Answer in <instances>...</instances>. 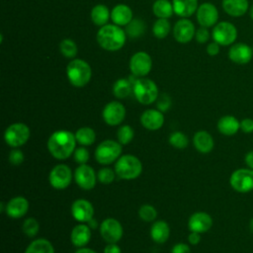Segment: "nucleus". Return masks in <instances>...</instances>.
I'll return each mask as SVG.
<instances>
[{
	"label": "nucleus",
	"mask_w": 253,
	"mask_h": 253,
	"mask_svg": "<svg viewBox=\"0 0 253 253\" xmlns=\"http://www.w3.org/2000/svg\"><path fill=\"white\" fill-rule=\"evenodd\" d=\"M75 134L59 129L51 133L47 140V149L52 157L58 160H64L71 156L76 146Z\"/></svg>",
	"instance_id": "obj_1"
},
{
	"label": "nucleus",
	"mask_w": 253,
	"mask_h": 253,
	"mask_svg": "<svg viewBox=\"0 0 253 253\" xmlns=\"http://www.w3.org/2000/svg\"><path fill=\"white\" fill-rule=\"evenodd\" d=\"M96 40L103 49L108 51H117L125 45L126 34L120 26L107 24L100 27L96 35Z\"/></svg>",
	"instance_id": "obj_2"
},
{
	"label": "nucleus",
	"mask_w": 253,
	"mask_h": 253,
	"mask_svg": "<svg viewBox=\"0 0 253 253\" xmlns=\"http://www.w3.org/2000/svg\"><path fill=\"white\" fill-rule=\"evenodd\" d=\"M66 75L72 86L81 88L89 83L92 76V69L84 59L73 58L66 66Z\"/></svg>",
	"instance_id": "obj_3"
},
{
	"label": "nucleus",
	"mask_w": 253,
	"mask_h": 253,
	"mask_svg": "<svg viewBox=\"0 0 253 253\" xmlns=\"http://www.w3.org/2000/svg\"><path fill=\"white\" fill-rule=\"evenodd\" d=\"M115 172L117 176L123 180H133L141 174L142 164L134 155H121L116 161Z\"/></svg>",
	"instance_id": "obj_4"
},
{
	"label": "nucleus",
	"mask_w": 253,
	"mask_h": 253,
	"mask_svg": "<svg viewBox=\"0 0 253 253\" xmlns=\"http://www.w3.org/2000/svg\"><path fill=\"white\" fill-rule=\"evenodd\" d=\"M132 92L135 99L142 105H150L158 98V87L148 78H137L132 84Z\"/></svg>",
	"instance_id": "obj_5"
},
{
	"label": "nucleus",
	"mask_w": 253,
	"mask_h": 253,
	"mask_svg": "<svg viewBox=\"0 0 253 253\" xmlns=\"http://www.w3.org/2000/svg\"><path fill=\"white\" fill-rule=\"evenodd\" d=\"M122 144L113 139L103 140L95 149V159L98 163L109 165L117 161L122 154Z\"/></svg>",
	"instance_id": "obj_6"
},
{
	"label": "nucleus",
	"mask_w": 253,
	"mask_h": 253,
	"mask_svg": "<svg viewBox=\"0 0 253 253\" xmlns=\"http://www.w3.org/2000/svg\"><path fill=\"white\" fill-rule=\"evenodd\" d=\"M31 130L27 125L23 123H15L6 128L4 132V140L9 146L18 148L29 140Z\"/></svg>",
	"instance_id": "obj_7"
},
{
	"label": "nucleus",
	"mask_w": 253,
	"mask_h": 253,
	"mask_svg": "<svg viewBox=\"0 0 253 253\" xmlns=\"http://www.w3.org/2000/svg\"><path fill=\"white\" fill-rule=\"evenodd\" d=\"M211 37L212 40L219 45H231L235 42L237 39V29L232 23L227 21H221L213 26Z\"/></svg>",
	"instance_id": "obj_8"
},
{
	"label": "nucleus",
	"mask_w": 253,
	"mask_h": 253,
	"mask_svg": "<svg viewBox=\"0 0 253 253\" xmlns=\"http://www.w3.org/2000/svg\"><path fill=\"white\" fill-rule=\"evenodd\" d=\"M229 184L238 193L251 192L253 190V170L248 167L234 170L229 177Z\"/></svg>",
	"instance_id": "obj_9"
},
{
	"label": "nucleus",
	"mask_w": 253,
	"mask_h": 253,
	"mask_svg": "<svg viewBox=\"0 0 253 253\" xmlns=\"http://www.w3.org/2000/svg\"><path fill=\"white\" fill-rule=\"evenodd\" d=\"M152 68L151 56L145 51H137L129 59V70L132 75L140 78L146 76Z\"/></svg>",
	"instance_id": "obj_10"
},
{
	"label": "nucleus",
	"mask_w": 253,
	"mask_h": 253,
	"mask_svg": "<svg viewBox=\"0 0 253 253\" xmlns=\"http://www.w3.org/2000/svg\"><path fill=\"white\" fill-rule=\"evenodd\" d=\"M49 184L56 190L66 189L72 181L71 169L65 164L55 165L48 176Z\"/></svg>",
	"instance_id": "obj_11"
},
{
	"label": "nucleus",
	"mask_w": 253,
	"mask_h": 253,
	"mask_svg": "<svg viewBox=\"0 0 253 253\" xmlns=\"http://www.w3.org/2000/svg\"><path fill=\"white\" fill-rule=\"evenodd\" d=\"M124 233L123 226L119 220L113 217L105 218L100 224L101 237L107 243H117Z\"/></svg>",
	"instance_id": "obj_12"
},
{
	"label": "nucleus",
	"mask_w": 253,
	"mask_h": 253,
	"mask_svg": "<svg viewBox=\"0 0 253 253\" xmlns=\"http://www.w3.org/2000/svg\"><path fill=\"white\" fill-rule=\"evenodd\" d=\"M102 117L108 126H119L126 117V108L119 101L109 102L103 109Z\"/></svg>",
	"instance_id": "obj_13"
},
{
	"label": "nucleus",
	"mask_w": 253,
	"mask_h": 253,
	"mask_svg": "<svg viewBox=\"0 0 253 253\" xmlns=\"http://www.w3.org/2000/svg\"><path fill=\"white\" fill-rule=\"evenodd\" d=\"M228 58L235 64L245 65L253 57V48L245 42H234L228 49Z\"/></svg>",
	"instance_id": "obj_14"
},
{
	"label": "nucleus",
	"mask_w": 253,
	"mask_h": 253,
	"mask_svg": "<svg viewBox=\"0 0 253 253\" xmlns=\"http://www.w3.org/2000/svg\"><path fill=\"white\" fill-rule=\"evenodd\" d=\"M196 16L201 27L211 28L217 24L218 11L213 4L206 2L198 7Z\"/></svg>",
	"instance_id": "obj_15"
},
{
	"label": "nucleus",
	"mask_w": 253,
	"mask_h": 253,
	"mask_svg": "<svg viewBox=\"0 0 253 253\" xmlns=\"http://www.w3.org/2000/svg\"><path fill=\"white\" fill-rule=\"evenodd\" d=\"M74 179L81 189L92 190L96 185L97 175L91 166L87 164H79L75 169Z\"/></svg>",
	"instance_id": "obj_16"
},
{
	"label": "nucleus",
	"mask_w": 253,
	"mask_h": 253,
	"mask_svg": "<svg viewBox=\"0 0 253 253\" xmlns=\"http://www.w3.org/2000/svg\"><path fill=\"white\" fill-rule=\"evenodd\" d=\"M196 29L192 21L182 18L176 22L173 28V37L180 43H187L195 37Z\"/></svg>",
	"instance_id": "obj_17"
},
{
	"label": "nucleus",
	"mask_w": 253,
	"mask_h": 253,
	"mask_svg": "<svg viewBox=\"0 0 253 253\" xmlns=\"http://www.w3.org/2000/svg\"><path fill=\"white\" fill-rule=\"evenodd\" d=\"M71 214L79 222H88L94 216V208L89 201L78 199L71 205Z\"/></svg>",
	"instance_id": "obj_18"
},
{
	"label": "nucleus",
	"mask_w": 253,
	"mask_h": 253,
	"mask_svg": "<svg viewBox=\"0 0 253 253\" xmlns=\"http://www.w3.org/2000/svg\"><path fill=\"white\" fill-rule=\"evenodd\" d=\"M212 226L211 216L205 211H197L193 213L188 220V227L191 231L204 233Z\"/></svg>",
	"instance_id": "obj_19"
},
{
	"label": "nucleus",
	"mask_w": 253,
	"mask_h": 253,
	"mask_svg": "<svg viewBox=\"0 0 253 253\" xmlns=\"http://www.w3.org/2000/svg\"><path fill=\"white\" fill-rule=\"evenodd\" d=\"M140 124L146 129L157 130L164 124V116L161 111L155 109L145 110L140 116Z\"/></svg>",
	"instance_id": "obj_20"
},
{
	"label": "nucleus",
	"mask_w": 253,
	"mask_h": 253,
	"mask_svg": "<svg viewBox=\"0 0 253 253\" xmlns=\"http://www.w3.org/2000/svg\"><path fill=\"white\" fill-rule=\"evenodd\" d=\"M29 202L24 197H15L11 199L5 208L6 214L11 218H21L24 216L29 210Z\"/></svg>",
	"instance_id": "obj_21"
},
{
	"label": "nucleus",
	"mask_w": 253,
	"mask_h": 253,
	"mask_svg": "<svg viewBox=\"0 0 253 253\" xmlns=\"http://www.w3.org/2000/svg\"><path fill=\"white\" fill-rule=\"evenodd\" d=\"M221 6L223 11L230 17H242L249 11L248 0H222Z\"/></svg>",
	"instance_id": "obj_22"
},
{
	"label": "nucleus",
	"mask_w": 253,
	"mask_h": 253,
	"mask_svg": "<svg viewBox=\"0 0 253 253\" xmlns=\"http://www.w3.org/2000/svg\"><path fill=\"white\" fill-rule=\"evenodd\" d=\"M90 238H91V228L88 226V224L81 222L75 225L71 230V234H70L71 243L78 248H81L87 245L90 241Z\"/></svg>",
	"instance_id": "obj_23"
},
{
	"label": "nucleus",
	"mask_w": 253,
	"mask_h": 253,
	"mask_svg": "<svg viewBox=\"0 0 253 253\" xmlns=\"http://www.w3.org/2000/svg\"><path fill=\"white\" fill-rule=\"evenodd\" d=\"M111 20L117 26H126L132 20V11L126 4H118L111 11Z\"/></svg>",
	"instance_id": "obj_24"
},
{
	"label": "nucleus",
	"mask_w": 253,
	"mask_h": 253,
	"mask_svg": "<svg viewBox=\"0 0 253 253\" xmlns=\"http://www.w3.org/2000/svg\"><path fill=\"white\" fill-rule=\"evenodd\" d=\"M193 143L195 148L204 154L210 153L214 146V141L210 132L207 130H199L194 134Z\"/></svg>",
	"instance_id": "obj_25"
},
{
	"label": "nucleus",
	"mask_w": 253,
	"mask_h": 253,
	"mask_svg": "<svg viewBox=\"0 0 253 253\" xmlns=\"http://www.w3.org/2000/svg\"><path fill=\"white\" fill-rule=\"evenodd\" d=\"M216 126L221 134L231 136L237 133L240 129V121H238L234 116L225 115L217 121Z\"/></svg>",
	"instance_id": "obj_26"
},
{
	"label": "nucleus",
	"mask_w": 253,
	"mask_h": 253,
	"mask_svg": "<svg viewBox=\"0 0 253 253\" xmlns=\"http://www.w3.org/2000/svg\"><path fill=\"white\" fill-rule=\"evenodd\" d=\"M174 13L181 18L192 16L198 9V0H172Z\"/></svg>",
	"instance_id": "obj_27"
},
{
	"label": "nucleus",
	"mask_w": 253,
	"mask_h": 253,
	"mask_svg": "<svg viewBox=\"0 0 253 253\" xmlns=\"http://www.w3.org/2000/svg\"><path fill=\"white\" fill-rule=\"evenodd\" d=\"M170 235V228L166 221L157 220L150 227V236L156 243H164Z\"/></svg>",
	"instance_id": "obj_28"
},
{
	"label": "nucleus",
	"mask_w": 253,
	"mask_h": 253,
	"mask_svg": "<svg viewBox=\"0 0 253 253\" xmlns=\"http://www.w3.org/2000/svg\"><path fill=\"white\" fill-rule=\"evenodd\" d=\"M90 16L94 25L103 27L108 24V21L111 18V12L106 5L98 4L92 8Z\"/></svg>",
	"instance_id": "obj_29"
},
{
	"label": "nucleus",
	"mask_w": 253,
	"mask_h": 253,
	"mask_svg": "<svg viewBox=\"0 0 253 253\" xmlns=\"http://www.w3.org/2000/svg\"><path fill=\"white\" fill-rule=\"evenodd\" d=\"M152 12L158 19H168L173 13V5L168 0H155L152 5Z\"/></svg>",
	"instance_id": "obj_30"
},
{
	"label": "nucleus",
	"mask_w": 253,
	"mask_h": 253,
	"mask_svg": "<svg viewBox=\"0 0 253 253\" xmlns=\"http://www.w3.org/2000/svg\"><path fill=\"white\" fill-rule=\"evenodd\" d=\"M24 253H54V248L47 239L38 238L28 245Z\"/></svg>",
	"instance_id": "obj_31"
},
{
	"label": "nucleus",
	"mask_w": 253,
	"mask_h": 253,
	"mask_svg": "<svg viewBox=\"0 0 253 253\" xmlns=\"http://www.w3.org/2000/svg\"><path fill=\"white\" fill-rule=\"evenodd\" d=\"M74 134L76 141L83 146L92 145L96 140L95 130L89 126H83L78 128Z\"/></svg>",
	"instance_id": "obj_32"
},
{
	"label": "nucleus",
	"mask_w": 253,
	"mask_h": 253,
	"mask_svg": "<svg viewBox=\"0 0 253 253\" xmlns=\"http://www.w3.org/2000/svg\"><path fill=\"white\" fill-rule=\"evenodd\" d=\"M132 91V84L128 79L120 78L113 85V94L118 99L126 98Z\"/></svg>",
	"instance_id": "obj_33"
},
{
	"label": "nucleus",
	"mask_w": 253,
	"mask_h": 253,
	"mask_svg": "<svg viewBox=\"0 0 253 253\" xmlns=\"http://www.w3.org/2000/svg\"><path fill=\"white\" fill-rule=\"evenodd\" d=\"M171 26L167 19H157L152 26V33L155 38L162 40L170 33Z\"/></svg>",
	"instance_id": "obj_34"
},
{
	"label": "nucleus",
	"mask_w": 253,
	"mask_h": 253,
	"mask_svg": "<svg viewBox=\"0 0 253 253\" xmlns=\"http://www.w3.org/2000/svg\"><path fill=\"white\" fill-rule=\"evenodd\" d=\"M59 50H60V53L64 57L73 59L77 55L78 47H77L76 42L73 40H71V39H64L59 43Z\"/></svg>",
	"instance_id": "obj_35"
},
{
	"label": "nucleus",
	"mask_w": 253,
	"mask_h": 253,
	"mask_svg": "<svg viewBox=\"0 0 253 253\" xmlns=\"http://www.w3.org/2000/svg\"><path fill=\"white\" fill-rule=\"evenodd\" d=\"M145 32V24L139 19H132L126 26V34L129 38H138Z\"/></svg>",
	"instance_id": "obj_36"
},
{
	"label": "nucleus",
	"mask_w": 253,
	"mask_h": 253,
	"mask_svg": "<svg viewBox=\"0 0 253 253\" xmlns=\"http://www.w3.org/2000/svg\"><path fill=\"white\" fill-rule=\"evenodd\" d=\"M134 136V130L133 128L128 126V125H124L122 126L121 127H119L118 131H117V138H118V141L123 144V145H126V144H128L132 138Z\"/></svg>",
	"instance_id": "obj_37"
},
{
	"label": "nucleus",
	"mask_w": 253,
	"mask_h": 253,
	"mask_svg": "<svg viewBox=\"0 0 253 253\" xmlns=\"http://www.w3.org/2000/svg\"><path fill=\"white\" fill-rule=\"evenodd\" d=\"M169 143L178 149H184L189 144L188 136L181 131H174L169 136Z\"/></svg>",
	"instance_id": "obj_38"
},
{
	"label": "nucleus",
	"mask_w": 253,
	"mask_h": 253,
	"mask_svg": "<svg viewBox=\"0 0 253 253\" xmlns=\"http://www.w3.org/2000/svg\"><path fill=\"white\" fill-rule=\"evenodd\" d=\"M22 229L27 236L34 237L38 234V232L40 230V223L36 218L28 217L24 220Z\"/></svg>",
	"instance_id": "obj_39"
},
{
	"label": "nucleus",
	"mask_w": 253,
	"mask_h": 253,
	"mask_svg": "<svg viewBox=\"0 0 253 253\" xmlns=\"http://www.w3.org/2000/svg\"><path fill=\"white\" fill-rule=\"evenodd\" d=\"M138 215L142 220L150 222L156 218L157 211L150 205H143L138 210Z\"/></svg>",
	"instance_id": "obj_40"
},
{
	"label": "nucleus",
	"mask_w": 253,
	"mask_h": 253,
	"mask_svg": "<svg viewBox=\"0 0 253 253\" xmlns=\"http://www.w3.org/2000/svg\"><path fill=\"white\" fill-rule=\"evenodd\" d=\"M116 172L115 170H112L111 168L105 167V168H101L98 173H97V179L99 180L100 183L108 185L111 184L115 178H116Z\"/></svg>",
	"instance_id": "obj_41"
},
{
	"label": "nucleus",
	"mask_w": 253,
	"mask_h": 253,
	"mask_svg": "<svg viewBox=\"0 0 253 253\" xmlns=\"http://www.w3.org/2000/svg\"><path fill=\"white\" fill-rule=\"evenodd\" d=\"M73 156H74V160L78 164H86V162L89 159V151L85 147L81 146V147L75 148L73 152Z\"/></svg>",
	"instance_id": "obj_42"
},
{
	"label": "nucleus",
	"mask_w": 253,
	"mask_h": 253,
	"mask_svg": "<svg viewBox=\"0 0 253 253\" xmlns=\"http://www.w3.org/2000/svg\"><path fill=\"white\" fill-rule=\"evenodd\" d=\"M210 32L208 30V28L205 27H201L198 30H196L195 33V39L199 43H205L210 40Z\"/></svg>",
	"instance_id": "obj_43"
},
{
	"label": "nucleus",
	"mask_w": 253,
	"mask_h": 253,
	"mask_svg": "<svg viewBox=\"0 0 253 253\" xmlns=\"http://www.w3.org/2000/svg\"><path fill=\"white\" fill-rule=\"evenodd\" d=\"M24 161V153L20 149H13L9 154V162L12 165H20Z\"/></svg>",
	"instance_id": "obj_44"
},
{
	"label": "nucleus",
	"mask_w": 253,
	"mask_h": 253,
	"mask_svg": "<svg viewBox=\"0 0 253 253\" xmlns=\"http://www.w3.org/2000/svg\"><path fill=\"white\" fill-rule=\"evenodd\" d=\"M240 130L244 133L253 132V119L244 118L240 121Z\"/></svg>",
	"instance_id": "obj_45"
},
{
	"label": "nucleus",
	"mask_w": 253,
	"mask_h": 253,
	"mask_svg": "<svg viewBox=\"0 0 253 253\" xmlns=\"http://www.w3.org/2000/svg\"><path fill=\"white\" fill-rule=\"evenodd\" d=\"M171 105V100L167 95H162L159 99H158V103H157V108L159 111L161 112H165L169 109Z\"/></svg>",
	"instance_id": "obj_46"
},
{
	"label": "nucleus",
	"mask_w": 253,
	"mask_h": 253,
	"mask_svg": "<svg viewBox=\"0 0 253 253\" xmlns=\"http://www.w3.org/2000/svg\"><path fill=\"white\" fill-rule=\"evenodd\" d=\"M219 50H220V45L215 42L214 41L210 42L208 45H207V48H206V51L207 53L210 55V56H215L219 53Z\"/></svg>",
	"instance_id": "obj_47"
},
{
	"label": "nucleus",
	"mask_w": 253,
	"mask_h": 253,
	"mask_svg": "<svg viewBox=\"0 0 253 253\" xmlns=\"http://www.w3.org/2000/svg\"><path fill=\"white\" fill-rule=\"evenodd\" d=\"M171 253H191V249L186 243H177L172 247Z\"/></svg>",
	"instance_id": "obj_48"
},
{
	"label": "nucleus",
	"mask_w": 253,
	"mask_h": 253,
	"mask_svg": "<svg viewBox=\"0 0 253 253\" xmlns=\"http://www.w3.org/2000/svg\"><path fill=\"white\" fill-rule=\"evenodd\" d=\"M188 241L192 245H197L201 241V235L198 232L191 231V233L188 235Z\"/></svg>",
	"instance_id": "obj_49"
},
{
	"label": "nucleus",
	"mask_w": 253,
	"mask_h": 253,
	"mask_svg": "<svg viewBox=\"0 0 253 253\" xmlns=\"http://www.w3.org/2000/svg\"><path fill=\"white\" fill-rule=\"evenodd\" d=\"M104 253H122V251L117 243H108L104 249Z\"/></svg>",
	"instance_id": "obj_50"
},
{
	"label": "nucleus",
	"mask_w": 253,
	"mask_h": 253,
	"mask_svg": "<svg viewBox=\"0 0 253 253\" xmlns=\"http://www.w3.org/2000/svg\"><path fill=\"white\" fill-rule=\"evenodd\" d=\"M244 162L248 168L253 170V150L246 152L244 156Z\"/></svg>",
	"instance_id": "obj_51"
},
{
	"label": "nucleus",
	"mask_w": 253,
	"mask_h": 253,
	"mask_svg": "<svg viewBox=\"0 0 253 253\" xmlns=\"http://www.w3.org/2000/svg\"><path fill=\"white\" fill-rule=\"evenodd\" d=\"M87 224H88V226L91 228V229H95V228H97L98 227V222H97V220L93 217V218H91L88 222H87Z\"/></svg>",
	"instance_id": "obj_52"
},
{
	"label": "nucleus",
	"mask_w": 253,
	"mask_h": 253,
	"mask_svg": "<svg viewBox=\"0 0 253 253\" xmlns=\"http://www.w3.org/2000/svg\"><path fill=\"white\" fill-rule=\"evenodd\" d=\"M75 253H97V252H95L94 250H92V249H90V248L81 247V248H79L78 250H76Z\"/></svg>",
	"instance_id": "obj_53"
},
{
	"label": "nucleus",
	"mask_w": 253,
	"mask_h": 253,
	"mask_svg": "<svg viewBox=\"0 0 253 253\" xmlns=\"http://www.w3.org/2000/svg\"><path fill=\"white\" fill-rule=\"evenodd\" d=\"M249 230H250V232L253 234V217L250 219V221H249Z\"/></svg>",
	"instance_id": "obj_54"
},
{
	"label": "nucleus",
	"mask_w": 253,
	"mask_h": 253,
	"mask_svg": "<svg viewBox=\"0 0 253 253\" xmlns=\"http://www.w3.org/2000/svg\"><path fill=\"white\" fill-rule=\"evenodd\" d=\"M249 16H250V18L253 20V4L250 6V8H249Z\"/></svg>",
	"instance_id": "obj_55"
}]
</instances>
